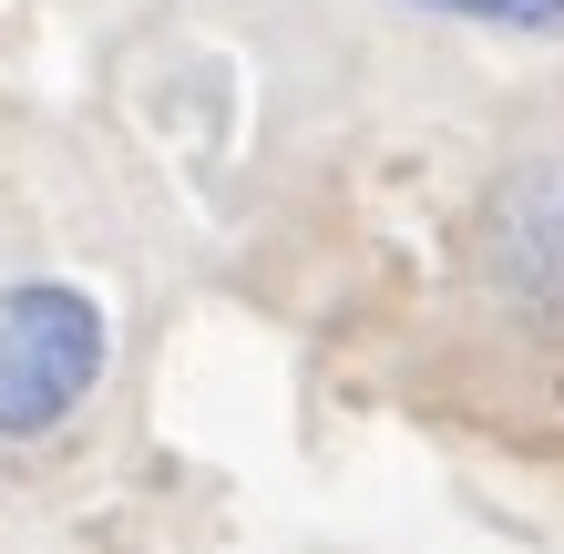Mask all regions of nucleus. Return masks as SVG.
Listing matches in <instances>:
<instances>
[{"instance_id": "7ed1b4c3", "label": "nucleus", "mask_w": 564, "mask_h": 554, "mask_svg": "<svg viewBox=\"0 0 564 554\" xmlns=\"http://www.w3.org/2000/svg\"><path fill=\"white\" fill-rule=\"evenodd\" d=\"M442 21H482V31H564V0H411Z\"/></svg>"}, {"instance_id": "f257e3e1", "label": "nucleus", "mask_w": 564, "mask_h": 554, "mask_svg": "<svg viewBox=\"0 0 564 554\" xmlns=\"http://www.w3.org/2000/svg\"><path fill=\"white\" fill-rule=\"evenodd\" d=\"M113 370V318L83 278L0 287V442H52Z\"/></svg>"}, {"instance_id": "f03ea898", "label": "nucleus", "mask_w": 564, "mask_h": 554, "mask_svg": "<svg viewBox=\"0 0 564 554\" xmlns=\"http://www.w3.org/2000/svg\"><path fill=\"white\" fill-rule=\"evenodd\" d=\"M473 278L513 318H564V154H513L473 216Z\"/></svg>"}]
</instances>
